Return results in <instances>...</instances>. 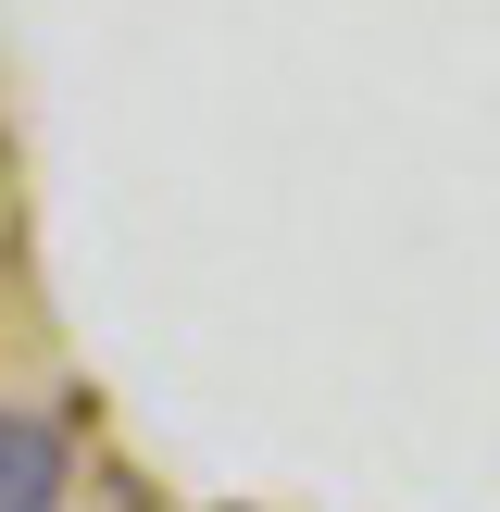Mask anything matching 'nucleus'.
Masks as SVG:
<instances>
[{"mask_svg": "<svg viewBox=\"0 0 500 512\" xmlns=\"http://www.w3.org/2000/svg\"><path fill=\"white\" fill-rule=\"evenodd\" d=\"M63 500H75V450H63V425L0 413V512H63Z\"/></svg>", "mask_w": 500, "mask_h": 512, "instance_id": "f257e3e1", "label": "nucleus"}]
</instances>
